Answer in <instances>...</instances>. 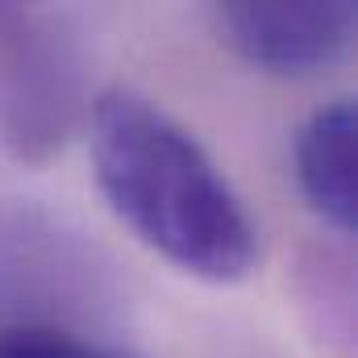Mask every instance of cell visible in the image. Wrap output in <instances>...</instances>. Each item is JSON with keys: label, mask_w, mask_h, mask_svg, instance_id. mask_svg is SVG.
<instances>
[{"label": "cell", "mask_w": 358, "mask_h": 358, "mask_svg": "<svg viewBox=\"0 0 358 358\" xmlns=\"http://www.w3.org/2000/svg\"><path fill=\"white\" fill-rule=\"evenodd\" d=\"M92 50L71 8L0 0V146L46 167L88 117Z\"/></svg>", "instance_id": "7a4b0ae2"}, {"label": "cell", "mask_w": 358, "mask_h": 358, "mask_svg": "<svg viewBox=\"0 0 358 358\" xmlns=\"http://www.w3.org/2000/svg\"><path fill=\"white\" fill-rule=\"evenodd\" d=\"M0 358H108L92 342L55 325H13L0 334Z\"/></svg>", "instance_id": "8992f818"}, {"label": "cell", "mask_w": 358, "mask_h": 358, "mask_svg": "<svg viewBox=\"0 0 358 358\" xmlns=\"http://www.w3.org/2000/svg\"><path fill=\"white\" fill-rule=\"evenodd\" d=\"M358 8L350 0L300 4H225L221 25L238 55L275 76H308L338 63L355 38Z\"/></svg>", "instance_id": "3957f363"}, {"label": "cell", "mask_w": 358, "mask_h": 358, "mask_svg": "<svg viewBox=\"0 0 358 358\" xmlns=\"http://www.w3.org/2000/svg\"><path fill=\"white\" fill-rule=\"evenodd\" d=\"M296 179L304 200L325 217L329 229L355 234L358 225V121L350 100L317 108L296 129Z\"/></svg>", "instance_id": "277c9868"}, {"label": "cell", "mask_w": 358, "mask_h": 358, "mask_svg": "<svg viewBox=\"0 0 358 358\" xmlns=\"http://www.w3.org/2000/svg\"><path fill=\"white\" fill-rule=\"evenodd\" d=\"M96 187L129 234L176 271L242 283L259 263L255 221L176 117L134 88H104L88 108Z\"/></svg>", "instance_id": "6da1fadb"}, {"label": "cell", "mask_w": 358, "mask_h": 358, "mask_svg": "<svg viewBox=\"0 0 358 358\" xmlns=\"http://www.w3.org/2000/svg\"><path fill=\"white\" fill-rule=\"evenodd\" d=\"M334 250H304L296 267V304L313 342L334 358L355 355V275Z\"/></svg>", "instance_id": "5b68a950"}]
</instances>
